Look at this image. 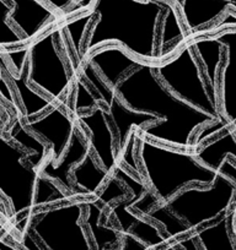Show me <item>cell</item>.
<instances>
[{"label": "cell", "instance_id": "20", "mask_svg": "<svg viewBox=\"0 0 236 250\" xmlns=\"http://www.w3.org/2000/svg\"><path fill=\"white\" fill-rule=\"evenodd\" d=\"M85 204L88 208L86 225L95 243V250H112L113 247L122 242L121 230L101 223V217L105 215V206L100 205L96 199L85 200Z\"/></svg>", "mask_w": 236, "mask_h": 250}, {"label": "cell", "instance_id": "17", "mask_svg": "<svg viewBox=\"0 0 236 250\" xmlns=\"http://www.w3.org/2000/svg\"><path fill=\"white\" fill-rule=\"evenodd\" d=\"M1 68L8 73L9 79L13 81L14 86L16 88L19 97L24 108V117L26 120L33 119L37 114L43 113L46 109H49L52 107V100H48L45 96H41L37 91L33 90L31 86H28V74H30V66H28V60L20 73H14V71L6 70L5 58L1 55Z\"/></svg>", "mask_w": 236, "mask_h": 250}, {"label": "cell", "instance_id": "4", "mask_svg": "<svg viewBox=\"0 0 236 250\" xmlns=\"http://www.w3.org/2000/svg\"><path fill=\"white\" fill-rule=\"evenodd\" d=\"M155 73L177 97L208 113L216 120H226L221 114L220 104L214 100L208 83H206L192 42L187 41L175 57L158 64Z\"/></svg>", "mask_w": 236, "mask_h": 250}, {"label": "cell", "instance_id": "16", "mask_svg": "<svg viewBox=\"0 0 236 250\" xmlns=\"http://www.w3.org/2000/svg\"><path fill=\"white\" fill-rule=\"evenodd\" d=\"M177 5L185 25L193 33L233 8L226 0H179Z\"/></svg>", "mask_w": 236, "mask_h": 250}, {"label": "cell", "instance_id": "8", "mask_svg": "<svg viewBox=\"0 0 236 250\" xmlns=\"http://www.w3.org/2000/svg\"><path fill=\"white\" fill-rule=\"evenodd\" d=\"M59 28L48 31L41 38L28 44V83L52 101H58L71 83L73 70H68L61 53L55 45Z\"/></svg>", "mask_w": 236, "mask_h": 250}, {"label": "cell", "instance_id": "11", "mask_svg": "<svg viewBox=\"0 0 236 250\" xmlns=\"http://www.w3.org/2000/svg\"><path fill=\"white\" fill-rule=\"evenodd\" d=\"M76 122L80 123L89 130L90 148L94 151L101 166L108 173H113L117 167V156L115 153V135L111 129L107 110L102 107H96L88 113L80 112L75 114Z\"/></svg>", "mask_w": 236, "mask_h": 250}, {"label": "cell", "instance_id": "35", "mask_svg": "<svg viewBox=\"0 0 236 250\" xmlns=\"http://www.w3.org/2000/svg\"><path fill=\"white\" fill-rule=\"evenodd\" d=\"M0 95H1V98H3L4 101H8L9 103H11V105H13L14 108H16L13 92H11L10 90V86L6 83L5 73H3V71H1V76H0Z\"/></svg>", "mask_w": 236, "mask_h": 250}, {"label": "cell", "instance_id": "24", "mask_svg": "<svg viewBox=\"0 0 236 250\" xmlns=\"http://www.w3.org/2000/svg\"><path fill=\"white\" fill-rule=\"evenodd\" d=\"M145 216L150 218V220L156 221V222H159L163 226L168 239L177 240L182 235L189 234V233L192 232L191 228L179 216H176L166 206L165 203H159Z\"/></svg>", "mask_w": 236, "mask_h": 250}, {"label": "cell", "instance_id": "9", "mask_svg": "<svg viewBox=\"0 0 236 250\" xmlns=\"http://www.w3.org/2000/svg\"><path fill=\"white\" fill-rule=\"evenodd\" d=\"M80 68V75H83L89 81L91 86L95 87L98 92V98L103 101V103L107 107L108 118L111 123L116 126V141H117V151L122 152L128 143L133 128L139 130L145 125L151 123L160 122L155 115L145 114V113L136 112L131 109L126 103L122 101V98L118 96L116 88H112L98 74V71L91 65L88 60H84L81 64H79Z\"/></svg>", "mask_w": 236, "mask_h": 250}, {"label": "cell", "instance_id": "5", "mask_svg": "<svg viewBox=\"0 0 236 250\" xmlns=\"http://www.w3.org/2000/svg\"><path fill=\"white\" fill-rule=\"evenodd\" d=\"M235 200L236 184L219 173L213 184L184 188L165 204L191 230H194L226 215Z\"/></svg>", "mask_w": 236, "mask_h": 250}, {"label": "cell", "instance_id": "19", "mask_svg": "<svg viewBox=\"0 0 236 250\" xmlns=\"http://www.w3.org/2000/svg\"><path fill=\"white\" fill-rule=\"evenodd\" d=\"M93 153L94 151L90 148L84 160L71 169V177L79 195H94L96 198L110 173L102 166L96 165Z\"/></svg>", "mask_w": 236, "mask_h": 250}, {"label": "cell", "instance_id": "1", "mask_svg": "<svg viewBox=\"0 0 236 250\" xmlns=\"http://www.w3.org/2000/svg\"><path fill=\"white\" fill-rule=\"evenodd\" d=\"M158 64L143 62L124 76L116 91L131 109L155 115L160 120L139 129L143 136L193 150L194 131L218 120L171 92L156 75Z\"/></svg>", "mask_w": 236, "mask_h": 250}, {"label": "cell", "instance_id": "41", "mask_svg": "<svg viewBox=\"0 0 236 250\" xmlns=\"http://www.w3.org/2000/svg\"><path fill=\"white\" fill-rule=\"evenodd\" d=\"M231 128L234 129V131H235V134H236V124H235V125H233V126H231Z\"/></svg>", "mask_w": 236, "mask_h": 250}, {"label": "cell", "instance_id": "10", "mask_svg": "<svg viewBox=\"0 0 236 250\" xmlns=\"http://www.w3.org/2000/svg\"><path fill=\"white\" fill-rule=\"evenodd\" d=\"M31 133L45 139L50 146L49 158L57 163L69 147L76 130L75 120L59 107H50L47 113L40 118L26 120Z\"/></svg>", "mask_w": 236, "mask_h": 250}, {"label": "cell", "instance_id": "12", "mask_svg": "<svg viewBox=\"0 0 236 250\" xmlns=\"http://www.w3.org/2000/svg\"><path fill=\"white\" fill-rule=\"evenodd\" d=\"M85 60L90 62L112 88H117L129 71L145 62L133 57L122 45L118 44L97 48Z\"/></svg>", "mask_w": 236, "mask_h": 250}, {"label": "cell", "instance_id": "34", "mask_svg": "<svg viewBox=\"0 0 236 250\" xmlns=\"http://www.w3.org/2000/svg\"><path fill=\"white\" fill-rule=\"evenodd\" d=\"M175 244L179 245L184 250H199L197 248V239L193 235V233H189V235L185 234L180 237L179 239L175 240Z\"/></svg>", "mask_w": 236, "mask_h": 250}, {"label": "cell", "instance_id": "31", "mask_svg": "<svg viewBox=\"0 0 236 250\" xmlns=\"http://www.w3.org/2000/svg\"><path fill=\"white\" fill-rule=\"evenodd\" d=\"M30 44V43H28ZM28 44L26 45L23 49H13L8 50L6 48L1 49V55H4L5 58H8L11 62L13 66L15 68L16 73H20L21 69L24 68L26 62L28 60Z\"/></svg>", "mask_w": 236, "mask_h": 250}, {"label": "cell", "instance_id": "21", "mask_svg": "<svg viewBox=\"0 0 236 250\" xmlns=\"http://www.w3.org/2000/svg\"><path fill=\"white\" fill-rule=\"evenodd\" d=\"M219 135V138L198 148L194 153L199 162L218 173L224 161L228 158H233V162L236 161V134L234 129L230 126Z\"/></svg>", "mask_w": 236, "mask_h": 250}, {"label": "cell", "instance_id": "18", "mask_svg": "<svg viewBox=\"0 0 236 250\" xmlns=\"http://www.w3.org/2000/svg\"><path fill=\"white\" fill-rule=\"evenodd\" d=\"M194 50L201 60V65H203L206 73V81L209 83L211 93L214 100L218 101L216 88H218V74L223 68L224 45L215 37H202L194 38L192 41Z\"/></svg>", "mask_w": 236, "mask_h": 250}, {"label": "cell", "instance_id": "42", "mask_svg": "<svg viewBox=\"0 0 236 250\" xmlns=\"http://www.w3.org/2000/svg\"><path fill=\"white\" fill-rule=\"evenodd\" d=\"M74 1H76V0H74Z\"/></svg>", "mask_w": 236, "mask_h": 250}, {"label": "cell", "instance_id": "27", "mask_svg": "<svg viewBox=\"0 0 236 250\" xmlns=\"http://www.w3.org/2000/svg\"><path fill=\"white\" fill-rule=\"evenodd\" d=\"M91 22H94V15L91 11L88 10V13L85 14L81 18L75 19V20L71 21V22L67 23V30H68L69 35H71V40L73 42L74 49H75L76 55L79 58V64L84 62V55L81 53V41L84 38V33L86 32V28L88 25H90Z\"/></svg>", "mask_w": 236, "mask_h": 250}, {"label": "cell", "instance_id": "26", "mask_svg": "<svg viewBox=\"0 0 236 250\" xmlns=\"http://www.w3.org/2000/svg\"><path fill=\"white\" fill-rule=\"evenodd\" d=\"M54 180L40 174L37 182V190H36L35 206H33V213L37 212L40 206L48 205V204H55L59 201H66L67 196L63 191L54 184Z\"/></svg>", "mask_w": 236, "mask_h": 250}, {"label": "cell", "instance_id": "7", "mask_svg": "<svg viewBox=\"0 0 236 250\" xmlns=\"http://www.w3.org/2000/svg\"><path fill=\"white\" fill-rule=\"evenodd\" d=\"M0 189L4 199L11 204L16 223L33 213L40 170L27 166L23 150L13 145L1 133L0 136Z\"/></svg>", "mask_w": 236, "mask_h": 250}, {"label": "cell", "instance_id": "29", "mask_svg": "<svg viewBox=\"0 0 236 250\" xmlns=\"http://www.w3.org/2000/svg\"><path fill=\"white\" fill-rule=\"evenodd\" d=\"M119 183L121 182H119L116 177H112L108 180L106 187L103 188L102 190L100 191V194L95 198L100 205L105 206L106 208L111 201L121 200V199L126 198L127 191L121 187Z\"/></svg>", "mask_w": 236, "mask_h": 250}, {"label": "cell", "instance_id": "30", "mask_svg": "<svg viewBox=\"0 0 236 250\" xmlns=\"http://www.w3.org/2000/svg\"><path fill=\"white\" fill-rule=\"evenodd\" d=\"M13 23L9 20L3 21V30H1V36H0V48H6L8 45H16L20 43H28L24 37L16 33L14 30Z\"/></svg>", "mask_w": 236, "mask_h": 250}, {"label": "cell", "instance_id": "39", "mask_svg": "<svg viewBox=\"0 0 236 250\" xmlns=\"http://www.w3.org/2000/svg\"><path fill=\"white\" fill-rule=\"evenodd\" d=\"M226 1H229V3L231 4V6H233L234 9H236V0H226Z\"/></svg>", "mask_w": 236, "mask_h": 250}, {"label": "cell", "instance_id": "22", "mask_svg": "<svg viewBox=\"0 0 236 250\" xmlns=\"http://www.w3.org/2000/svg\"><path fill=\"white\" fill-rule=\"evenodd\" d=\"M204 250H236V242L229 226V215L192 230Z\"/></svg>", "mask_w": 236, "mask_h": 250}, {"label": "cell", "instance_id": "25", "mask_svg": "<svg viewBox=\"0 0 236 250\" xmlns=\"http://www.w3.org/2000/svg\"><path fill=\"white\" fill-rule=\"evenodd\" d=\"M176 4L168 3L167 10H166L165 15H164L163 20V28H161V35L159 37V57L161 59H165V48L166 45L171 44L175 40H184L186 31L182 27L181 20L177 14V9L175 8Z\"/></svg>", "mask_w": 236, "mask_h": 250}, {"label": "cell", "instance_id": "3", "mask_svg": "<svg viewBox=\"0 0 236 250\" xmlns=\"http://www.w3.org/2000/svg\"><path fill=\"white\" fill-rule=\"evenodd\" d=\"M139 139V158L151 190L161 203H167L187 185L213 184L219 173L198 161L196 155L166 147L148 138Z\"/></svg>", "mask_w": 236, "mask_h": 250}, {"label": "cell", "instance_id": "36", "mask_svg": "<svg viewBox=\"0 0 236 250\" xmlns=\"http://www.w3.org/2000/svg\"><path fill=\"white\" fill-rule=\"evenodd\" d=\"M43 1L47 3L52 9L59 11H66L74 3V0H43Z\"/></svg>", "mask_w": 236, "mask_h": 250}, {"label": "cell", "instance_id": "38", "mask_svg": "<svg viewBox=\"0 0 236 250\" xmlns=\"http://www.w3.org/2000/svg\"><path fill=\"white\" fill-rule=\"evenodd\" d=\"M156 250H180V247L177 244H175V243H168V244L164 245V247L159 248Z\"/></svg>", "mask_w": 236, "mask_h": 250}, {"label": "cell", "instance_id": "37", "mask_svg": "<svg viewBox=\"0 0 236 250\" xmlns=\"http://www.w3.org/2000/svg\"><path fill=\"white\" fill-rule=\"evenodd\" d=\"M0 250H19V249L15 247V245L8 243V240H6L5 238V234L1 232V238H0Z\"/></svg>", "mask_w": 236, "mask_h": 250}, {"label": "cell", "instance_id": "14", "mask_svg": "<svg viewBox=\"0 0 236 250\" xmlns=\"http://www.w3.org/2000/svg\"><path fill=\"white\" fill-rule=\"evenodd\" d=\"M14 8L9 21L20 30L28 43L36 40L49 21H55L57 15L43 0H10Z\"/></svg>", "mask_w": 236, "mask_h": 250}, {"label": "cell", "instance_id": "40", "mask_svg": "<svg viewBox=\"0 0 236 250\" xmlns=\"http://www.w3.org/2000/svg\"><path fill=\"white\" fill-rule=\"evenodd\" d=\"M166 1H168V3H172V4H177V1H179V0H166Z\"/></svg>", "mask_w": 236, "mask_h": 250}, {"label": "cell", "instance_id": "23", "mask_svg": "<svg viewBox=\"0 0 236 250\" xmlns=\"http://www.w3.org/2000/svg\"><path fill=\"white\" fill-rule=\"evenodd\" d=\"M8 134L10 135V139H13L15 143L20 144L24 148H26L30 152L26 155L28 156V157H26V162L35 169L40 170L46 157H47V145L40 141V139L36 138L35 135L28 133L23 123L20 122V119H16L15 122H13V125L8 130Z\"/></svg>", "mask_w": 236, "mask_h": 250}, {"label": "cell", "instance_id": "15", "mask_svg": "<svg viewBox=\"0 0 236 250\" xmlns=\"http://www.w3.org/2000/svg\"><path fill=\"white\" fill-rule=\"evenodd\" d=\"M90 151V144L89 139H84L81 136V133H79L78 129L74 133L71 143L62 158L57 163H53L50 158L45 161L42 167L40 168V174L59 182L67 188V190L71 191L73 195L78 194V189L74 185V183L71 182V172L76 165L84 160L88 152Z\"/></svg>", "mask_w": 236, "mask_h": 250}, {"label": "cell", "instance_id": "28", "mask_svg": "<svg viewBox=\"0 0 236 250\" xmlns=\"http://www.w3.org/2000/svg\"><path fill=\"white\" fill-rule=\"evenodd\" d=\"M97 105V100L93 96V93L89 91L85 83L81 80L76 81V96L75 101H74V105L71 107V112L73 114H78V113L83 112V110L95 109Z\"/></svg>", "mask_w": 236, "mask_h": 250}, {"label": "cell", "instance_id": "33", "mask_svg": "<svg viewBox=\"0 0 236 250\" xmlns=\"http://www.w3.org/2000/svg\"><path fill=\"white\" fill-rule=\"evenodd\" d=\"M119 250H153L145 243L141 242L131 234H122L121 249Z\"/></svg>", "mask_w": 236, "mask_h": 250}, {"label": "cell", "instance_id": "13", "mask_svg": "<svg viewBox=\"0 0 236 250\" xmlns=\"http://www.w3.org/2000/svg\"><path fill=\"white\" fill-rule=\"evenodd\" d=\"M214 37L224 45L220 74V110L230 126L236 124V30L221 31Z\"/></svg>", "mask_w": 236, "mask_h": 250}, {"label": "cell", "instance_id": "2", "mask_svg": "<svg viewBox=\"0 0 236 250\" xmlns=\"http://www.w3.org/2000/svg\"><path fill=\"white\" fill-rule=\"evenodd\" d=\"M166 0H93L94 26L84 47V59L112 42L145 62H161L158 52L159 23L167 10Z\"/></svg>", "mask_w": 236, "mask_h": 250}, {"label": "cell", "instance_id": "32", "mask_svg": "<svg viewBox=\"0 0 236 250\" xmlns=\"http://www.w3.org/2000/svg\"><path fill=\"white\" fill-rule=\"evenodd\" d=\"M20 244L25 250H47L38 242L37 238L32 234V232L28 228L21 233Z\"/></svg>", "mask_w": 236, "mask_h": 250}, {"label": "cell", "instance_id": "6", "mask_svg": "<svg viewBox=\"0 0 236 250\" xmlns=\"http://www.w3.org/2000/svg\"><path fill=\"white\" fill-rule=\"evenodd\" d=\"M85 201H71L27 218V228L47 250H94L80 223Z\"/></svg>", "mask_w": 236, "mask_h": 250}]
</instances>
